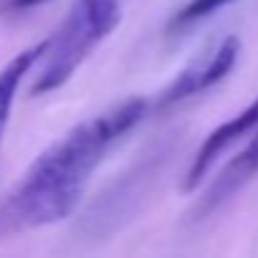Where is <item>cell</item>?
Here are the masks:
<instances>
[{"mask_svg": "<svg viewBox=\"0 0 258 258\" xmlns=\"http://www.w3.org/2000/svg\"><path fill=\"white\" fill-rule=\"evenodd\" d=\"M119 23V0H74L58 31L48 36V46L41 56V69L33 79L31 94L43 96L66 86L94 53V48L101 46Z\"/></svg>", "mask_w": 258, "mask_h": 258, "instance_id": "cell-2", "label": "cell"}, {"mask_svg": "<svg viewBox=\"0 0 258 258\" xmlns=\"http://www.w3.org/2000/svg\"><path fill=\"white\" fill-rule=\"evenodd\" d=\"M258 172V132L253 135V140L220 170V175L215 177V182L208 187L205 198L198 205V218L200 215H210L213 210H218L225 200H230L253 175Z\"/></svg>", "mask_w": 258, "mask_h": 258, "instance_id": "cell-5", "label": "cell"}, {"mask_svg": "<svg viewBox=\"0 0 258 258\" xmlns=\"http://www.w3.org/2000/svg\"><path fill=\"white\" fill-rule=\"evenodd\" d=\"M238 56H240V41L235 36H225L210 51L195 56L185 69H180L172 76V81L157 94L155 106L160 111L172 109V106H177V104H182V101L208 91L210 86L220 84L235 69Z\"/></svg>", "mask_w": 258, "mask_h": 258, "instance_id": "cell-3", "label": "cell"}, {"mask_svg": "<svg viewBox=\"0 0 258 258\" xmlns=\"http://www.w3.org/2000/svg\"><path fill=\"white\" fill-rule=\"evenodd\" d=\"M147 111L150 101L145 96H129L71 126L31 162L0 208V220L18 230L66 220L79 208L89 180L106 152L132 132Z\"/></svg>", "mask_w": 258, "mask_h": 258, "instance_id": "cell-1", "label": "cell"}, {"mask_svg": "<svg viewBox=\"0 0 258 258\" xmlns=\"http://www.w3.org/2000/svg\"><path fill=\"white\" fill-rule=\"evenodd\" d=\"M258 129V96L243 109L238 111L235 116H230L228 121H223L220 126H215L213 132L203 140L200 150L195 152L187 172H185V180H182V190L185 192H192L200 187V182L208 177V172L213 170V165L218 162V157L230 147L235 145L240 137H248L250 132Z\"/></svg>", "mask_w": 258, "mask_h": 258, "instance_id": "cell-4", "label": "cell"}, {"mask_svg": "<svg viewBox=\"0 0 258 258\" xmlns=\"http://www.w3.org/2000/svg\"><path fill=\"white\" fill-rule=\"evenodd\" d=\"M46 46H48V38L31 43L28 48L11 56L3 63V69H0V147H3V137H6V129H8V121H11V111H13L18 89H21L23 79L31 74V69L41 61Z\"/></svg>", "mask_w": 258, "mask_h": 258, "instance_id": "cell-6", "label": "cell"}, {"mask_svg": "<svg viewBox=\"0 0 258 258\" xmlns=\"http://www.w3.org/2000/svg\"><path fill=\"white\" fill-rule=\"evenodd\" d=\"M235 3V0H190V3H185L170 21V31H185L205 18H210L213 13H218L220 8Z\"/></svg>", "mask_w": 258, "mask_h": 258, "instance_id": "cell-7", "label": "cell"}, {"mask_svg": "<svg viewBox=\"0 0 258 258\" xmlns=\"http://www.w3.org/2000/svg\"><path fill=\"white\" fill-rule=\"evenodd\" d=\"M43 3H51V0H8V8L11 11H31V8H38Z\"/></svg>", "mask_w": 258, "mask_h": 258, "instance_id": "cell-8", "label": "cell"}]
</instances>
